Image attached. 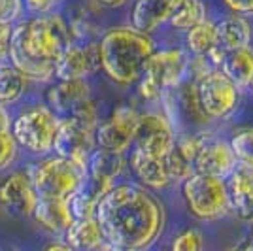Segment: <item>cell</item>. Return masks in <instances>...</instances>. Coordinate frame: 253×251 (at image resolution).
I'll return each instance as SVG.
<instances>
[{
    "mask_svg": "<svg viewBox=\"0 0 253 251\" xmlns=\"http://www.w3.org/2000/svg\"><path fill=\"white\" fill-rule=\"evenodd\" d=\"M126 168H128V163H126L125 153H116V151L96 147L87 163V174L116 183V179L125 174Z\"/></svg>",
    "mask_w": 253,
    "mask_h": 251,
    "instance_id": "cell-24",
    "label": "cell"
},
{
    "mask_svg": "<svg viewBox=\"0 0 253 251\" xmlns=\"http://www.w3.org/2000/svg\"><path fill=\"white\" fill-rule=\"evenodd\" d=\"M189 57L185 49L170 47L155 51L148 59L144 72L138 80V94L146 102H157L163 94L176 89L187 80Z\"/></svg>",
    "mask_w": 253,
    "mask_h": 251,
    "instance_id": "cell-4",
    "label": "cell"
},
{
    "mask_svg": "<svg viewBox=\"0 0 253 251\" xmlns=\"http://www.w3.org/2000/svg\"><path fill=\"white\" fill-rule=\"evenodd\" d=\"M193 82L197 85L202 110L210 121L229 119L240 106V89L221 70L211 68Z\"/></svg>",
    "mask_w": 253,
    "mask_h": 251,
    "instance_id": "cell-8",
    "label": "cell"
},
{
    "mask_svg": "<svg viewBox=\"0 0 253 251\" xmlns=\"http://www.w3.org/2000/svg\"><path fill=\"white\" fill-rule=\"evenodd\" d=\"M72 42V27L63 15L51 11L13 25L8 59L29 82H51L55 61Z\"/></svg>",
    "mask_w": 253,
    "mask_h": 251,
    "instance_id": "cell-2",
    "label": "cell"
},
{
    "mask_svg": "<svg viewBox=\"0 0 253 251\" xmlns=\"http://www.w3.org/2000/svg\"><path fill=\"white\" fill-rule=\"evenodd\" d=\"M229 144H231L232 153L240 165L253 167V126L238 130Z\"/></svg>",
    "mask_w": 253,
    "mask_h": 251,
    "instance_id": "cell-29",
    "label": "cell"
},
{
    "mask_svg": "<svg viewBox=\"0 0 253 251\" xmlns=\"http://www.w3.org/2000/svg\"><path fill=\"white\" fill-rule=\"evenodd\" d=\"M11 31H13V25H11V23H2V21H0V61L8 59Z\"/></svg>",
    "mask_w": 253,
    "mask_h": 251,
    "instance_id": "cell-34",
    "label": "cell"
},
{
    "mask_svg": "<svg viewBox=\"0 0 253 251\" xmlns=\"http://www.w3.org/2000/svg\"><path fill=\"white\" fill-rule=\"evenodd\" d=\"M96 70H100L98 42H72L55 61L57 80H87Z\"/></svg>",
    "mask_w": 253,
    "mask_h": 251,
    "instance_id": "cell-12",
    "label": "cell"
},
{
    "mask_svg": "<svg viewBox=\"0 0 253 251\" xmlns=\"http://www.w3.org/2000/svg\"><path fill=\"white\" fill-rule=\"evenodd\" d=\"M126 163H128L132 176L136 178L138 185L149 189V191H163L172 183L165 157H157L151 153H144L140 149H132Z\"/></svg>",
    "mask_w": 253,
    "mask_h": 251,
    "instance_id": "cell-15",
    "label": "cell"
},
{
    "mask_svg": "<svg viewBox=\"0 0 253 251\" xmlns=\"http://www.w3.org/2000/svg\"><path fill=\"white\" fill-rule=\"evenodd\" d=\"M87 176V168L63 157H45L31 170L32 185L38 197L68 199Z\"/></svg>",
    "mask_w": 253,
    "mask_h": 251,
    "instance_id": "cell-7",
    "label": "cell"
},
{
    "mask_svg": "<svg viewBox=\"0 0 253 251\" xmlns=\"http://www.w3.org/2000/svg\"><path fill=\"white\" fill-rule=\"evenodd\" d=\"M170 2H176V0H170Z\"/></svg>",
    "mask_w": 253,
    "mask_h": 251,
    "instance_id": "cell-42",
    "label": "cell"
},
{
    "mask_svg": "<svg viewBox=\"0 0 253 251\" xmlns=\"http://www.w3.org/2000/svg\"><path fill=\"white\" fill-rule=\"evenodd\" d=\"M159 251H165V250H159Z\"/></svg>",
    "mask_w": 253,
    "mask_h": 251,
    "instance_id": "cell-43",
    "label": "cell"
},
{
    "mask_svg": "<svg viewBox=\"0 0 253 251\" xmlns=\"http://www.w3.org/2000/svg\"><path fill=\"white\" fill-rule=\"evenodd\" d=\"M185 43L193 57H208L217 47V36H215V23L204 19L202 23L195 25L185 34Z\"/></svg>",
    "mask_w": 253,
    "mask_h": 251,
    "instance_id": "cell-27",
    "label": "cell"
},
{
    "mask_svg": "<svg viewBox=\"0 0 253 251\" xmlns=\"http://www.w3.org/2000/svg\"><path fill=\"white\" fill-rule=\"evenodd\" d=\"M29 80L11 64H0V104L8 106L21 100L29 91Z\"/></svg>",
    "mask_w": 253,
    "mask_h": 251,
    "instance_id": "cell-26",
    "label": "cell"
},
{
    "mask_svg": "<svg viewBox=\"0 0 253 251\" xmlns=\"http://www.w3.org/2000/svg\"><path fill=\"white\" fill-rule=\"evenodd\" d=\"M95 219L110 248L144 251L163 234L167 213L149 189L125 181L106 193L96 206Z\"/></svg>",
    "mask_w": 253,
    "mask_h": 251,
    "instance_id": "cell-1",
    "label": "cell"
},
{
    "mask_svg": "<svg viewBox=\"0 0 253 251\" xmlns=\"http://www.w3.org/2000/svg\"><path fill=\"white\" fill-rule=\"evenodd\" d=\"M64 238L66 246H70L74 251H104L110 248L95 217L72 221V225L64 232Z\"/></svg>",
    "mask_w": 253,
    "mask_h": 251,
    "instance_id": "cell-22",
    "label": "cell"
},
{
    "mask_svg": "<svg viewBox=\"0 0 253 251\" xmlns=\"http://www.w3.org/2000/svg\"><path fill=\"white\" fill-rule=\"evenodd\" d=\"M32 217L49 234H64L74 221L66 199H43V197H38Z\"/></svg>",
    "mask_w": 253,
    "mask_h": 251,
    "instance_id": "cell-20",
    "label": "cell"
},
{
    "mask_svg": "<svg viewBox=\"0 0 253 251\" xmlns=\"http://www.w3.org/2000/svg\"><path fill=\"white\" fill-rule=\"evenodd\" d=\"M104 251H134V250H119V248H106Z\"/></svg>",
    "mask_w": 253,
    "mask_h": 251,
    "instance_id": "cell-39",
    "label": "cell"
},
{
    "mask_svg": "<svg viewBox=\"0 0 253 251\" xmlns=\"http://www.w3.org/2000/svg\"><path fill=\"white\" fill-rule=\"evenodd\" d=\"M172 2L170 0H136L130 11V27L151 36L165 23H169Z\"/></svg>",
    "mask_w": 253,
    "mask_h": 251,
    "instance_id": "cell-19",
    "label": "cell"
},
{
    "mask_svg": "<svg viewBox=\"0 0 253 251\" xmlns=\"http://www.w3.org/2000/svg\"><path fill=\"white\" fill-rule=\"evenodd\" d=\"M53 2H55V4H57V2H61V0H53Z\"/></svg>",
    "mask_w": 253,
    "mask_h": 251,
    "instance_id": "cell-41",
    "label": "cell"
},
{
    "mask_svg": "<svg viewBox=\"0 0 253 251\" xmlns=\"http://www.w3.org/2000/svg\"><path fill=\"white\" fill-rule=\"evenodd\" d=\"M116 183H112V181H106V179L95 178V176H89L87 174L84 178V181L80 183V187L76 189L74 193L66 199L74 221L95 217L98 202L104 199V195Z\"/></svg>",
    "mask_w": 253,
    "mask_h": 251,
    "instance_id": "cell-17",
    "label": "cell"
},
{
    "mask_svg": "<svg viewBox=\"0 0 253 251\" xmlns=\"http://www.w3.org/2000/svg\"><path fill=\"white\" fill-rule=\"evenodd\" d=\"M95 149V128L82 125L74 117L61 119L55 134V142H53V151L57 157L68 159L76 165L87 168L89 157Z\"/></svg>",
    "mask_w": 253,
    "mask_h": 251,
    "instance_id": "cell-10",
    "label": "cell"
},
{
    "mask_svg": "<svg viewBox=\"0 0 253 251\" xmlns=\"http://www.w3.org/2000/svg\"><path fill=\"white\" fill-rule=\"evenodd\" d=\"M221 2L236 15H244V17L253 15V0H221Z\"/></svg>",
    "mask_w": 253,
    "mask_h": 251,
    "instance_id": "cell-33",
    "label": "cell"
},
{
    "mask_svg": "<svg viewBox=\"0 0 253 251\" xmlns=\"http://www.w3.org/2000/svg\"><path fill=\"white\" fill-rule=\"evenodd\" d=\"M17 144L11 136V132H0V170L11 167L17 159Z\"/></svg>",
    "mask_w": 253,
    "mask_h": 251,
    "instance_id": "cell-31",
    "label": "cell"
},
{
    "mask_svg": "<svg viewBox=\"0 0 253 251\" xmlns=\"http://www.w3.org/2000/svg\"><path fill=\"white\" fill-rule=\"evenodd\" d=\"M11 121H13V119H11L8 108L0 104V132H10V130H11Z\"/></svg>",
    "mask_w": 253,
    "mask_h": 251,
    "instance_id": "cell-35",
    "label": "cell"
},
{
    "mask_svg": "<svg viewBox=\"0 0 253 251\" xmlns=\"http://www.w3.org/2000/svg\"><path fill=\"white\" fill-rule=\"evenodd\" d=\"M215 36H217V47L223 51L240 49L246 45H252L253 25L248 17L231 13L215 23Z\"/></svg>",
    "mask_w": 253,
    "mask_h": 251,
    "instance_id": "cell-21",
    "label": "cell"
},
{
    "mask_svg": "<svg viewBox=\"0 0 253 251\" xmlns=\"http://www.w3.org/2000/svg\"><path fill=\"white\" fill-rule=\"evenodd\" d=\"M23 8L34 13V17H38V15L51 13L55 8V2L53 0H23Z\"/></svg>",
    "mask_w": 253,
    "mask_h": 251,
    "instance_id": "cell-32",
    "label": "cell"
},
{
    "mask_svg": "<svg viewBox=\"0 0 253 251\" xmlns=\"http://www.w3.org/2000/svg\"><path fill=\"white\" fill-rule=\"evenodd\" d=\"M153 53V38L132 27H114L98 40L100 70L121 87L136 84Z\"/></svg>",
    "mask_w": 253,
    "mask_h": 251,
    "instance_id": "cell-3",
    "label": "cell"
},
{
    "mask_svg": "<svg viewBox=\"0 0 253 251\" xmlns=\"http://www.w3.org/2000/svg\"><path fill=\"white\" fill-rule=\"evenodd\" d=\"M181 197L189 213L199 221L223 219L231 211L227 179L193 174L181 181Z\"/></svg>",
    "mask_w": 253,
    "mask_h": 251,
    "instance_id": "cell-5",
    "label": "cell"
},
{
    "mask_svg": "<svg viewBox=\"0 0 253 251\" xmlns=\"http://www.w3.org/2000/svg\"><path fill=\"white\" fill-rule=\"evenodd\" d=\"M236 165L238 161L232 153L231 144L210 136H204L193 161L195 174H206V176H215L223 179L231 176Z\"/></svg>",
    "mask_w": 253,
    "mask_h": 251,
    "instance_id": "cell-14",
    "label": "cell"
},
{
    "mask_svg": "<svg viewBox=\"0 0 253 251\" xmlns=\"http://www.w3.org/2000/svg\"><path fill=\"white\" fill-rule=\"evenodd\" d=\"M227 251H253V246L242 244V246H236V248H231V250H227Z\"/></svg>",
    "mask_w": 253,
    "mask_h": 251,
    "instance_id": "cell-38",
    "label": "cell"
},
{
    "mask_svg": "<svg viewBox=\"0 0 253 251\" xmlns=\"http://www.w3.org/2000/svg\"><path fill=\"white\" fill-rule=\"evenodd\" d=\"M138 115L140 114L132 106H117L112 115L106 121H100L96 126V147L116 153H126L132 147Z\"/></svg>",
    "mask_w": 253,
    "mask_h": 251,
    "instance_id": "cell-11",
    "label": "cell"
},
{
    "mask_svg": "<svg viewBox=\"0 0 253 251\" xmlns=\"http://www.w3.org/2000/svg\"><path fill=\"white\" fill-rule=\"evenodd\" d=\"M248 89H250V91L253 93V80H252V84H250V87H248Z\"/></svg>",
    "mask_w": 253,
    "mask_h": 251,
    "instance_id": "cell-40",
    "label": "cell"
},
{
    "mask_svg": "<svg viewBox=\"0 0 253 251\" xmlns=\"http://www.w3.org/2000/svg\"><path fill=\"white\" fill-rule=\"evenodd\" d=\"M204 19H208L204 0H176V2H172V11L169 17V25L172 29L187 32Z\"/></svg>",
    "mask_w": 253,
    "mask_h": 251,
    "instance_id": "cell-25",
    "label": "cell"
},
{
    "mask_svg": "<svg viewBox=\"0 0 253 251\" xmlns=\"http://www.w3.org/2000/svg\"><path fill=\"white\" fill-rule=\"evenodd\" d=\"M165 161H167V167H169L172 183H174V181L181 183V181H185V179L191 178V176L195 174L193 163H191L189 159H187L183 153H181V151H179L178 147H176V144H174V147H172L169 153H167Z\"/></svg>",
    "mask_w": 253,
    "mask_h": 251,
    "instance_id": "cell-28",
    "label": "cell"
},
{
    "mask_svg": "<svg viewBox=\"0 0 253 251\" xmlns=\"http://www.w3.org/2000/svg\"><path fill=\"white\" fill-rule=\"evenodd\" d=\"M231 211L244 223H253V167L236 165L227 178Z\"/></svg>",
    "mask_w": 253,
    "mask_h": 251,
    "instance_id": "cell-16",
    "label": "cell"
},
{
    "mask_svg": "<svg viewBox=\"0 0 253 251\" xmlns=\"http://www.w3.org/2000/svg\"><path fill=\"white\" fill-rule=\"evenodd\" d=\"M91 98L87 80H59L47 91V108L57 115H70L78 106Z\"/></svg>",
    "mask_w": 253,
    "mask_h": 251,
    "instance_id": "cell-18",
    "label": "cell"
},
{
    "mask_svg": "<svg viewBox=\"0 0 253 251\" xmlns=\"http://www.w3.org/2000/svg\"><path fill=\"white\" fill-rule=\"evenodd\" d=\"M43 251H74L70 246H66V244H63V242H55V244H51V246H47Z\"/></svg>",
    "mask_w": 253,
    "mask_h": 251,
    "instance_id": "cell-37",
    "label": "cell"
},
{
    "mask_svg": "<svg viewBox=\"0 0 253 251\" xmlns=\"http://www.w3.org/2000/svg\"><path fill=\"white\" fill-rule=\"evenodd\" d=\"M170 251H204V236L199 229H185L172 240Z\"/></svg>",
    "mask_w": 253,
    "mask_h": 251,
    "instance_id": "cell-30",
    "label": "cell"
},
{
    "mask_svg": "<svg viewBox=\"0 0 253 251\" xmlns=\"http://www.w3.org/2000/svg\"><path fill=\"white\" fill-rule=\"evenodd\" d=\"M176 126L163 112H146L138 115L132 147L157 157H167L176 144Z\"/></svg>",
    "mask_w": 253,
    "mask_h": 251,
    "instance_id": "cell-9",
    "label": "cell"
},
{
    "mask_svg": "<svg viewBox=\"0 0 253 251\" xmlns=\"http://www.w3.org/2000/svg\"><path fill=\"white\" fill-rule=\"evenodd\" d=\"M238 89H248L253 80V45L225 51L219 68Z\"/></svg>",
    "mask_w": 253,
    "mask_h": 251,
    "instance_id": "cell-23",
    "label": "cell"
},
{
    "mask_svg": "<svg viewBox=\"0 0 253 251\" xmlns=\"http://www.w3.org/2000/svg\"><path fill=\"white\" fill-rule=\"evenodd\" d=\"M61 117L51 112L45 104L32 106L11 121V136L17 147L31 155H47L53 151L55 134Z\"/></svg>",
    "mask_w": 253,
    "mask_h": 251,
    "instance_id": "cell-6",
    "label": "cell"
},
{
    "mask_svg": "<svg viewBox=\"0 0 253 251\" xmlns=\"http://www.w3.org/2000/svg\"><path fill=\"white\" fill-rule=\"evenodd\" d=\"M100 6H104V8H110V10H117V8H121V6H125L128 0H96Z\"/></svg>",
    "mask_w": 253,
    "mask_h": 251,
    "instance_id": "cell-36",
    "label": "cell"
},
{
    "mask_svg": "<svg viewBox=\"0 0 253 251\" xmlns=\"http://www.w3.org/2000/svg\"><path fill=\"white\" fill-rule=\"evenodd\" d=\"M38 202V193L29 172H13L0 183V208L11 215L31 217Z\"/></svg>",
    "mask_w": 253,
    "mask_h": 251,
    "instance_id": "cell-13",
    "label": "cell"
}]
</instances>
